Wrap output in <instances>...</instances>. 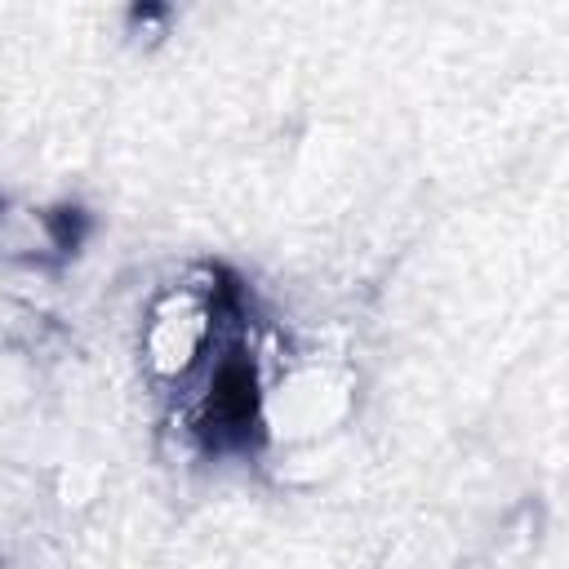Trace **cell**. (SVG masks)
Masks as SVG:
<instances>
[{"mask_svg": "<svg viewBox=\"0 0 569 569\" xmlns=\"http://www.w3.org/2000/svg\"><path fill=\"white\" fill-rule=\"evenodd\" d=\"M222 329V284L182 280L156 293L142 320V365L160 382H187L213 360Z\"/></svg>", "mask_w": 569, "mask_h": 569, "instance_id": "1", "label": "cell"}, {"mask_svg": "<svg viewBox=\"0 0 569 569\" xmlns=\"http://www.w3.org/2000/svg\"><path fill=\"white\" fill-rule=\"evenodd\" d=\"M351 405V378L329 369V365H298L280 373V382L262 387V409L258 418L271 427L280 440H311L342 422Z\"/></svg>", "mask_w": 569, "mask_h": 569, "instance_id": "2", "label": "cell"}]
</instances>
